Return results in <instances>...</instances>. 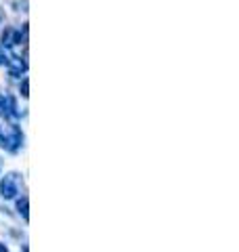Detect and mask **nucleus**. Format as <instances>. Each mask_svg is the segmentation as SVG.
Returning <instances> with one entry per match:
<instances>
[{
    "label": "nucleus",
    "instance_id": "nucleus-1",
    "mask_svg": "<svg viewBox=\"0 0 239 252\" xmlns=\"http://www.w3.org/2000/svg\"><path fill=\"white\" fill-rule=\"evenodd\" d=\"M0 147L6 149L9 154H17L23 147V132L17 124L0 126Z\"/></svg>",
    "mask_w": 239,
    "mask_h": 252
},
{
    "label": "nucleus",
    "instance_id": "nucleus-2",
    "mask_svg": "<svg viewBox=\"0 0 239 252\" xmlns=\"http://www.w3.org/2000/svg\"><path fill=\"white\" fill-rule=\"evenodd\" d=\"M21 187H23V179H21L19 172H9V175H4L0 179V198L2 200L19 198Z\"/></svg>",
    "mask_w": 239,
    "mask_h": 252
},
{
    "label": "nucleus",
    "instance_id": "nucleus-3",
    "mask_svg": "<svg viewBox=\"0 0 239 252\" xmlns=\"http://www.w3.org/2000/svg\"><path fill=\"white\" fill-rule=\"evenodd\" d=\"M0 112H2L4 118H9V120H15V118H19L17 99H15L13 94H2V101H0Z\"/></svg>",
    "mask_w": 239,
    "mask_h": 252
},
{
    "label": "nucleus",
    "instance_id": "nucleus-4",
    "mask_svg": "<svg viewBox=\"0 0 239 252\" xmlns=\"http://www.w3.org/2000/svg\"><path fill=\"white\" fill-rule=\"evenodd\" d=\"M0 40H2L4 49H13V46L21 44V30L19 28H13V26H6L2 30V36H0Z\"/></svg>",
    "mask_w": 239,
    "mask_h": 252
},
{
    "label": "nucleus",
    "instance_id": "nucleus-5",
    "mask_svg": "<svg viewBox=\"0 0 239 252\" xmlns=\"http://www.w3.org/2000/svg\"><path fill=\"white\" fill-rule=\"evenodd\" d=\"M6 67H9L11 76L21 78V74H26V69H28V63H26V59H21V57H11V55H9Z\"/></svg>",
    "mask_w": 239,
    "mask_h": 252
},
{
    "label": "nucleus",
    "instance_id": "nucleus-6",
    "mask_svg": "<svg viewBox=\"0 0 239 252\" xmlns=\"http://www.w3.org/2000/svg\"><path fill=\"white\" fill-rule=\"evenodd\" d=\"M28 204H30V200L26 198V195H23V198H19V200H17V212H19V215L23 217V220H26V223H28V220H30V212H28Z\"/></svg>",
    "mask_w": 239,
    "mask_h": 252
},
{
    "label": "nucleus",
    "instance_id": "nucleus-7",
    "mask_svg": "<svg viewBox=\"0 0 239 252\" xmlns=\"http://www.w3.org/2000/svg\"><path fill=\"white\" fill-rule=\"evenodd\" d=\"M11 9L15 13H28V0H11Z\"/></svg>",
    "mask_w": 239,
    "mask_h": 252
},
{
    "label": "nucleus",
    "instance_id": "nucleus-8",
    "mask_svg": "<svg viewBox=\"0 0 239 252\" xmlns=\"http://www.w3.org/2000/svg\"><path fill=\"white\" fill-rule=\"evenodd\" d=\"M6 61H9V53L4 46H0V67H6Z\"/></svg>",
    "mask_w": 239,
    "mask_h": 252
},
{
    "label": "nucleus",
    "instance_id": "nucleus-9",
    "mask_svg": "<svg viewBox=\"0 0 239 252\" xmlns=\"http://www.w3.org/2000/svg\"><path fill=\"white\" fill-rule=\"evenodd\" d=\"M28 84H30V82H28V78H23V82L19 84V91H21V97H28V94H30V93H28Z\"/></svg>",
    "mask_w": 239,
    "mask_h": 252
},
{
    "label": "nucleus",
    "instance_id": "nucleus-10",
    "mask_svg": "<svg viewBox=\"0 0 239 252\" xmlns=\"http://www.w3.org/2000/svg\"><path fill=\"white\" fill-rule=\"evenodd\" d=\"M2 23H4V11L0 9V26H2Z\"/></svg>",
    "mask_w": 239,
    "mask_h": 252
},
{
    "label": "nucleus",
    "instance_id": "nucleus-11",
    "mask_svg": "<svg viewBox=\"0 0 239 252\" xmlns=\"http://www.w3.org/2000/svg\"><path fill=\"white\" fill-rule=\"evenodd\" d=\"M0 252H9V248H6L4 244H0Z\"/></svg>",
    "mask_w": 239,
    "mask_h": 252
},
{
    "label": "nucleus",
    "instance_id": "nucleus-12",
    "mask_svg": "<svg viewBox=\"0 0 239 252\" xmlns=\"http://www.w3.org/2000/svg\"><path fill=\"white\" fill-rule=\"evenodd\" d=\"M0 101H2V94H0Z\"/></svg>",
    "mask_w": 239,
    "mask_h": 252
}]
</instances>
